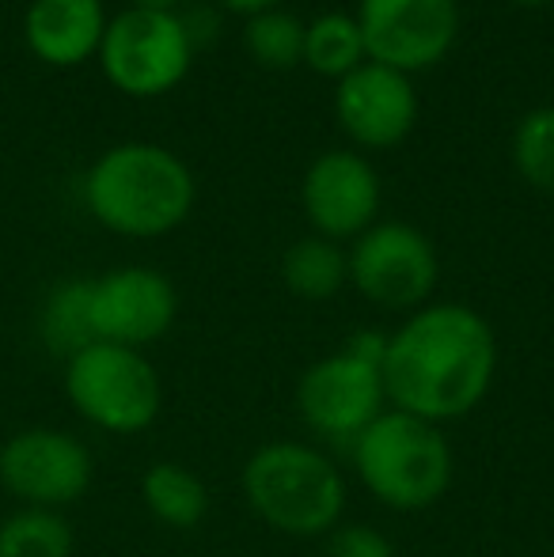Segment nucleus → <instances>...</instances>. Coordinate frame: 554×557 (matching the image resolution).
<instances>
[{"mask_svg": "<svg viewBox=\"0 0 554 557\" xmlns=\"http://www.w3.org/2000/svg\"><path fill=\"white\" fill-rule=\"evenodd\" d=\"M497 334L467 304H433L410 311L399 331L387 334L384 391L387 406L448 425L487 403L497 380Z\"/></svg>", "mask_w": 554, "mask_h": 557, "instance_id": "f257e3e1", "label": "nucleus"}, {"mask_svg": "<svg viewBox=\"0 0 554 557\" xmlns=\"http://www.w3.org/2000/svg\"><path fill=\"white\" fill-rule=\"evenodd\" d=\"M198 186L175 152L160 145H119L91 163L84 201L107 232L156 239L190 216Z\"/></svg>", "mask_w": 554, "mask_h": 557, "instance_id": "f03ea898", "label": "nucleus"}, {"mask_svg": "<svg viewBox=\"0 0 554 557\" xmlns=\"http://www.w3.org/2000/svg\"><path fill=\"white\" fill-rule=\"evenodd\" d=\"M244 500L270 531L288 539H327L346 520V474L316 444L270 441L239 470Z\"/></svg>", "mask_w": 554, "mask_h": 557, "instance_id": "7ed1b4c3", "label": "nucleus"}, {"mask_svg": "<svg viewBox=\"0 0 554 557\" xmlns=\"http://www.w3.org/2000/svg\"><path fill=\"white\" fill-rule=\"evenodd\" d=\"M346 451L365 493L392 512L441 505L456 478V451L444 429L392 406Z\"/></svg>", "mask_w": 554, "mask_h": 557, "instance_id": "20e7f679", "label": "nucleus"}, {"mask_svg": "<svg viewBox=\"0 0 554 557\" xmlns=\"http://www.w3.org/2000/svg\"><path fill=\"white\" fill-rule=\"evenodd\" d=\"M384 349L387 334L357 331L346 337L342 349L304 368L296 380V413L316 441L349 447L387 410L384 372H380Z\"/></svg>", "mask_w": 554, "mask_h": 557, "instance_id": "39448f33", "label": "nucleus"}, {"mask_svg": "<svg viewBox=\"0 0 554 557\" xmlns=\"http://www.w3.org/2000/svg\"><path fill=\"white\" fill-rule=\"evenodd\" d=\"M65 398L76 418L111 436H137L163 410V380L145 349L91 342L65 360Z\"/></svg>", "mask_w": 554, "mask_h": 557, "instance_id": "423d86ee", "label": "nucleus"}, {"mask_svg": "<svg viewBox=\"0 0 554 557\" xmlns=\"http://www.w3.org/2000/svg\"><path fill=\"white\" fill-rule=\"evenodd\" d=\"M107 81L134 99H152L183 84L194 61V42L186 35L183 15L126 8L107 20L99 46Z\"/></svg>", "mask_w": 554, "mask_h": 557, "instance_id": "0eeeda50", "label": "nucleus"}, {"mask_svg": "<svg viewBox=\"0 0 554 557\" xmlns=\"http://www.w3.org/2000/svg\"><path fill=\"white\" fill-rule=\"evenodd\" d=\"M96 482L91 447L76 433L30 425L0 444V490L20 508L65 512Z\"/></svg>", "mask_w": 554, "mask_h": 557, "instance_id": "6e6552de", "label": "nucleus"}, {"mask_svg": "<svg viewBox=\"0 0 554 557\" xmlns=\"http://www.w3.org/2000/svg\"><path fill=\"white\" fill-rule=\"evenodd\" d=\"M441 277V258L415 224H372L349 247V285L384 311H418Z\"/></svg>", "mask_w": 554, "mask_h": 557, "instance_id": "1a4fd4ad", "label": "nucleus"}, {"mask_svg": "<svg viewBox=\"0 0 554 557\" xmlns=\"http://www.w3.org/2000/svg\"><path fill=\"white\" fill-rule=\"evenodd\" d=\"M354 20L365 58L407 76L436 65L459 35L456 0H361Z\"/></svg>", "mask_w": 554, "mask_h": 557, "instance_id": "9d476101", "label": "nucleus"}, {"mask_svg": "<svg viewBox=\"0 0 554 557\" xmlns=\"http://www.w3.org/2000/svg\"><path fill=\"white\" fill-rule=\"evenodd\" d=\"M178 293L160 270L148 265H122L91 281V331L96 342L145 345L160 342L175 326Z\"/></svg>", "mask_w": 554, "mask_h": 557, "instance_id": "9b49d317", "label": "nucleus"}, {"mask_svg": "<svg viewBox=\"0 0 554 557\" xmlns=\"http://www.w3.org/2000/svg\"><path fill=\"white\" fill-rule=\"evenodd\" d=\"M334 114L346 137L365 148H395L410 137L418 122V91L399 69L365 61L338 81Z\"/></svg>", "mask_w": 554, "mask_h": 557, "instance_id": "f8f14e48", "label": "nucleus"}, {"mask_svg": "<svg viewBox=\"0 0 554 557\" xmlns=\"http://www.w3.org/2000/svg\"><path fill=\"white\" fill-rule=\"evenodd\" d=\"M304 216L323 239H357L377 224L380 178L357 152H327L308 168L300 186Z\"/></svg>", "mask_w": 554, "mask_h": 557, "instance_id": "ddd939ff", "label": "nucleus"}, {"mask_svg": "<svg viewBox=\"0 0 554 557\" xmlns=\"http://www.w3.org/2000/svg\"><path fill=\"white\" fill-rule=\"evenodd\" d=\"M107 15L99 0H30L23 35L38 61L73 69L96 58L103 46Z\"/></svg>", "mask_w": 554, "mask_h": 557, "instance_id": "4468645a", "label": "nucleus"}, {"mask_svg": "<svg viewBox=\"0 0 554 557\" xmlns=\"http://www.w3.org/2000/svg\"><path fill=\"white\" fill-rule=\"evenodd\" d=\"M140 505L160 528L194 531L209 516V485L186 462L160 459L140 474Z\"/></svg>", "mask_w": 554, "mask_h": 557, "instance_id": "2eb2a0df", "label": "nucleus"}, {"mask_svg": "<svg viewBox=\"0 0 554 557\" xmlns=\"http://www.w3.org/2000/svg\"><path fill=\"white\" fill-rule=\"evenodd\" d=\"M281 281L296 300H334L349 285V250L323 235H304L281 258Z\"/></svg>", "mask_w": 554, "mask_h": 557, "instance_id": "dca6fc26", "label": "nucleus"}, {"mask_svg": "<svg viewBox=\"0 0 554 557\" xmlns=\"http://www.w3.org/2000/svg\"><path fill=\"white\" fill-rule=\"evenodd\" d=\"M42 342L53 357H76L96 342L91 331V281H65L42 304Z\"/></svg>", "mask_w": 554, "mask_h": 557, "instance_id": "f3484780", "label": "nucleus"}, {"mask_svg": "<svg viewBox=\"0 0 554 557\" xmlns=\"http://www.w3.org/2000/svg\"><path fill=\"white\" fill-rule=\"evenodd\" d=\"M76 535L65 512L15 508L0 520V557H73Z\"/></svg>", "mask_w": 554, "mask_h": 557, "instance_id": "a211bd4d", "label": "nucleus"}, {"mask_svg": "<svg viewBox=\"0 0 554 557\" xmlns=\"http://www.w3.org/2000/svg\"><path fill=\"white\" fill-rule=\"evenodd\" d=\"M304 65H311L319 76H334V81L365 65V38L354 15L327 12L311 20L304 30Z\"/></svg>", "mask_w": 554, "mask_h": 557, "instance_id": "6ab92c4d", "label": "nucleus"}, {"mask_svg": "<svg viewBox=\"0 0 554 557\" xmlns=\"http://www.w3.org/2000/svg\"><path fill=\"white\" fill-rule=\"evenodd\" d=\"M304 30L308 23L296 20L293 12H259V15H247V27H244V46L259 65L267 69H293L304 61Z\"/></svg>", "mask_w": 554, "mask_h": 557, "instance_id": "aec40b11", "label": "nucleus"}, {"mask_svg": "<svg viewBox=\"0 0 554 557\" xmlns=\"http://www.w3.org/2000/svg\"><path fill=\"white\" fill-rule=\"evenodd\" d=\"M513 163L528 186L554 198V107H540L517 125Z\"/></svg>", "mask_w": 554, "mask_h": 557, "instance_id": "412c9836", "label": "nucleus"}, {"mask_svg": "<svg viewBox=\"0 0 554 557\" xmlns=\"http://www.w3.org/2000/svg\"><path fill=\"white\" fill-rule=\"evenodd\" d=\"M323 557H399L395 543L372 523L342 520L331 535L323 539Z\"/></svg>", "mask_w": 554, "mask_h": 557, "instance_id": "4be33fe9", "label": "nucleus"}, {"mask_svg": "<svg viewBox=\"0 0 554 557\" xmlns=\"http://www.w3.org/2000/svg\"><path fill=\"white\" fill-rule=\"evenodd\" d=\"M217 4H224L229 12H239V15H259V12H270L278 0H217Z\"/></svg>", "mask_w": 554, "mask_h": 557, "instance_id": "5701e85b", "label": "nucleus"}, {"mask_svg": "<svg viewBox=\"0 0 554 557\" xmlns=\"http://www.w3.org/2000/svg\"><path fill=\"white\" fill-rule=\"evenodd\" d=\"M183 0H134V8H148V12H175Z\"/></svg>", "mask_w": 554, "mask_h": 557, "instance_id": "b1692460", "label": "nucleus"}, {"mask_svg": "<svg viewBox=\"0 0 554 557\" xmlns=\"http://www.w3.org/2000/svg\"><path fill=\"white\" fill-rule=\"evenodd\" d=\"M509 4H520V8H543V4H551V0H509Z\"/></svg>", "mask_w": 554, "mask_h": 557, "instance_id": "393cba45", "label": "nucleus"}]
</instances>
